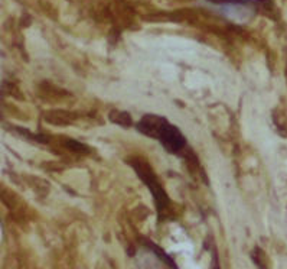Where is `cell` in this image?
<instances>
[{"instance_id": "obj_3", "label": "cell", "mask_w": 287, "mask_h": 269, "mask_svg": "<svg viewBox=\"0 0 287 269\" xmlns=\"http://www.w3.org/2000/svg\"><path fill=\"white\" fill-rule=\"evenodd\" d=\"M110 119L116 124H123V126H130L131 124V117L126 112H117V110H114V112H111V115H110Z\"/></svg>"}, {"instance_id": "obj_2", "label": "cell", "mask_w": 287, "mask_h": 269, "mask_svg": "<svg viewBox=\"0 0 287 269\" xmlns=\"http://www.w3.org/2000/svg\"><path fill=\"white\" fill-rule=\"evenodd\" d=\"M131 165H133V168L136 169V172L140 175V178L143 180L144 184L150 188L151 195H153V199L156 201L159 211L160 210H166L167 206H169V199H167L165 190L162 188V185L159 184L158 178H156L155 172L149 167V164H146L142 159H135V161H131Z\"/></svg>"}, {"instance_id": "obj_1", "label": "cell", "mask_w": 287, "mask_h": 269, "mask_svg": "<svg viewBox=\"0 0 287 269\" xmlns=\"http://www.w3.org/2000/svg\"><path fill=\"white\" fill-rule=\"evenodd\" d=\"M137 129L149 138L158 139L163 148L172 154H179L186 146V139L183 138L182 132L176 126L169 123L165 117L146 115L137 123Z\"/></svg>"}]
</instances>
